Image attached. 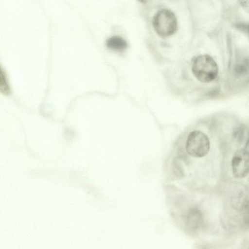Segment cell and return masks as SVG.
I'll return each instance as SVG.
<instances>
[{
  "label": "cell",
  "instance_id": "obj_1",
  "mask_svg": "<svg viewBox=\"0 0 249 249\" xmlns=\"http://www.w3.org/2000/svg\"><path fill=\"white\" fill-rule=\"evenodd\" d=\"M191 64L193 74L202 83L210 82L217 75V65L209 55L201 54L195 56L192 59Z\"/></svg>",
  "mask_w": 249,
  "mask_h": 249
},
{
  "label": "cell",
  "instance_id": "obj_2",
  "mask_svg": "<svg viewBox=\"0 0 249 249\" xmlns=\"http://www.w3.org/2000/svg\"><path fill=\"white\" fill-rule=\"evenodd\" d=\"M156 33L162 38L172 36L178 29V20L175 14L170 10L162 9L157 11L152 20Z\"/></svg>",
  "mask_w": 249,
  "mask_h": 249
},
{
  "label": "cell",
  "instance_id": "obj_3",
  "mask_svg": "<svg viewBox=\"0 0 249 249\" xmlns=\"http://www.w3.org/2000/svg\"><path fill=\"white\" fill-rule=\"evenodd\" d=\"M210 142L207 136L198 130L192 131L188 135L186 149L191 156L200 158L206 155L209 151Z\"/></svg>",
  "mask_w": 249,
  "mask_h": 249
},
{
  "label": "cell",
  "instance_id": "obj_4",
  "mask_svg": "<svg viewBox=\"0 0 249 249\" xmlns=\"http://www.w3.org/2000/svg\"><path fill=\"white\" fill-rule=\"evenodd\" d=\"M231 166L235 177L242 178L249 174V152L245 149H240L234 154Z\"/></svg>",
  "mask_w": 249,
  "mask_h": 249
},
{
  "label": "cell",
  "instance_id": "obj_5",
  "mask_svg": "<svg viewBox=\"0 0 249 249\" xmlns=\"http://www.w3.org/2000/svg\"><path fill=\"white\" fill-rule=\"evenodd\" d=\"M107 47L114 51H123L127 46L125 40L118 36H113L109 37L107 41Z\"/></svg>",
  "mask_w": 249,
  "mask_h": 249
},
{
  "label": "cell",
  "instance_id": "obj_6",
  "mask_svg": "<svg viewBox=\"0 0 249 249\" xmlns=\"http://www.w3.org/2000/svg\"><path fill=\"white\" fill-rule=\"evenodd\" d=\"M242 6L249 12V0H239Z\"/></svg>",
  "mask_w": 249,
  "mask_h": 249
},
{
  "label": "cell",
  "instance_id": "obj_7",
  "mask_svg": "<svg viewBox=\"0 0 249 249\" xmlns=\"http://www.w3.org/2000/svg\"><path fill=\"white\" fill-rule=\"evenodd\" d=\"M142 2H144L146 0H139Z\"/></svg>",
  "mask_w": 249,
  "mask_h": 249
}]
</instances>
